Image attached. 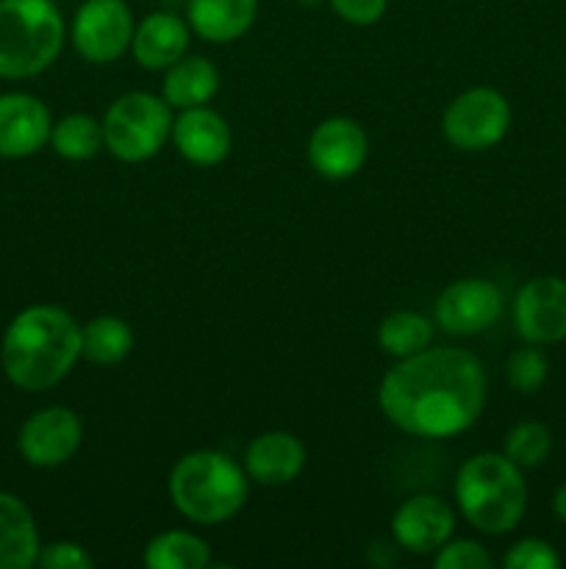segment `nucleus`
<instances>
[{
  "label": "nucleus",
  "instance_id": "nucleus-26",
  "mask_svg": "<svg viewBox=\"0 0 566 569\" xmlns=\"http://www.w3.org/2000/svg\"><path fill=\"white\" fill-rule=\"evenodd\" d=\"M505 376H508L511 389H516L519 395H533L547 383L549 376V361L544 356L542 345L525 342L522 348H516L508 356V365H505Z\"/></svg>",
  "mask_w": 566,
  "mask_h": 569
},
{
  "label": "nucleus",
  "instance_id": "nucleus-28",
  "mask_svg": "<svg viewBox=\"0 0 566 569\" xmlns=\"http://www.w3.org/2000/svg\"><path fill=\"white\" fill-rule=\"evenodd\" d=\"M503 565L508 569H558L560 556L547 539L527 537L511 545L508 553L503 556Z\"/></svg>",
  "mask_w": 566,
  "mask_h": 569
},
{
  "label": "nucleus",
  "instance_id": "nucleus-20",
  "mask_svg": "<svg viewBox=\"0 0 566 569\" xmlns=\"http://www.w3.org/2000/svg\"><path fill=\"white\" fill-rule=\"evenodd\" d=\"M220 92V70L205 56H183L175 64L164 70L161 81V98L172 109H194V106L211 103V98Z\"/></svg>",
  "mask_w": 566,
  "mask_h": 569
},
{
  "label": "nucleus",
  "instance_id": "nucleus-10",
  "mask_svg": "<svg viewBox=\"0 0 566 569\" xmlns=\"http://www.w3.org/2000/svg\"><path fill=\"white\" fill-rule=\"evenodd\" d=\"M514 328L525 342L555 345L566 339V278L538 276L514 298Z\"/></svg>",
  "mask_w": 566,
  "mask_h": 569
},
{
  "label": "nucleus",
  "instance_id": "nucleus-12",
  "mask_svg": "<svg viewBox=\"0 0 566 569\" xmlns=\"http://www.w3.org/2000/svg\"><path fill=\"white\" fill-rule=\"evenodd\" d=\"M370 156V137L350 117H327L311 131L309 164L325 181H347Z\"/></svg>",
  "mask_w": 566,
  "mask_h": 569
},
{
  "label": "nucleus",
  "instance_id": "nucleus-29",
  "mask_svg": "<svg viewBox=\"0 0 566 569\" xmlns=\"http://www.w3.org/2000/svg\"><path fill=\"white\" fill-rule=\"evenodd\" d=\"M37 567L42 569H92L94 559L83 545L70 542V539H59L39 548Z\"/></svg>",
  "mask_w": 566,
  "mask_h": 569
},
{
  "label": "nucleus",
  "instance_id": "nucleus-31",
  "mask_svg": "<svg viewBox=\"0 0 566 569\" xmlns=\"http://www.w3.org/2000/svg\"><path fill=\"white\" fill-rule=\"evenodd\" d=\"M553 511L560 522L566 526V483H560L553 495Z\"/></svg>",
  "mask_w": 566,
  "mask_h": 569
},
{
  "label": "nucleus",
  "instance_id": "nucleus-25",
  "mask_svg": "<svg viewBox=\"0 0 566 569\" xmlns=\"http://www.w3.org/2000/svg\"><path fill=\"white\" fill-rule=\"evenodd\" d=\"M503 453L514 461L522 470H533V467L544 465L547 456L553 453V433L544 422L525 420L516 422L508 433H505Z\"/></svg>",
  "mask_w": 566,
  "mask_h": 569
},
{
  "label": "nucleus",
  "instance_id": "nucleus-16",
  "mask_svg": "<svg viewBox=\"0 0 566 569\" xmlns=\"http://www.w3.org/2000/svg\"><path fill=\"white\" fill-rule=\"evenodd\" d=\"M305 445L289 431H266L244 450V472L261 487H286L305 470Z\"/></svg>",
  "mask_w": 566,
  "mask_h": 569
},
{
  "label": "nucleus",
  "instance_id": "nucleus-14",
  "mask_svg": "<svg viewBox=\"0 0 566 569\" xmlns=\"http://www.w3.org/2000/svg\"><path fill=\"white\" fill-rule=\"evenodd\" d=\"M50 109L28 92L0 94V159H26L50 142Z\"/></svg>",
  "mask_w": 566,
  "mask_h": 569
},
{
  "label": "nucleus",
  "instance_id": "nucleus-8",
  "mask_svg": "<svg viewBox=\"0 0 566 569\" xmlns=\"http://www.w3.org/2000/svg\"><path fill=\"white\" fill-rule=\"evenodd\" d=\"M133 11L125 0H83L72 17V44L89 64H111L131 50Z\"/></svg>",
  "mask_w": 566,
  "mask_h": 569
},
{
  "label": "nucleus",
  "instance_id": "nucleus-24",
  "mask_svg": "<svg viewBox=\"0 0 566 569\" xmlns=\"http://www.w3.org/2000/svg\"><path fill=\"white\" fill-rule=\"evenodd\" d=\"M50 144L55 153L67 161H89L105 148L103 144V120H94L92 114H75L61 117L50 128Z\"/></svg>",
  "mask_w": 566,
  "mask_h": 569
},
{
  "label": "nucleus",
  "instance_id": "nucleus-32",
  "mask_svg": "<svg viewBox=\"0 0 566 569\" xmlns=\"http://www.w3.org/2000/svg\"><path fill=\"white\" fill-rule=\"evenodd\" d=\"M300 3H305V6H316V3H320V0H300Z\"/></svg>",
  "mask_w": 566,
  "mask_h": 569
},
{
  "label": "nucleus",
  "instance_id": "nucleus-22",
  "mask_svg": "<svg viewBox=\"0 0 566 569\" xmlns=\"http://www.w3.org/2000/svg\"><path fill=\"white\" fill-rule=\"evenodd\" d=\"M142 565L150 569H205L211 548L192 531H164L144 545Z\"/></svg>",
  "mask_w": 566,
  "mask_h": 569
},
{
  "label": "nucleus",
  "instance_id": "nucleus-2",
  "mask_svg": "<svg viewBox=\"0 0 566 569\" xmlns=\"http://www.w3.org/2000/svg\"><path fill=\"white\" fill-rule=\"evenodd\" d=\"M81 359V326L70 311L50 303L22 309L0 342L6 378L22 392H44L70 376Z\"/></svg>",
  "mask_w": 566,
  "mask_h": 569
},
{
  "label": "nucleus",
  "instance_id": "nucleus-11",
  "mask_svg": "<svg viewBox=\"0 0 566 569\" xmlns=\"http://www.w3.org/2000/svg\"><path fill=\"white\" fill-rule=\"evenodd\" d=\"M505 300L494 281L461 278L436 298V322L453 337H475L503 317Z\"/></svg>",
  "mask_w": 566,
  "mask_h": 569
},
{
  "label": "nucleus",
  "instance_id": "nucleus-4",
  "mask_svg": "<svg viewBox=\"0 0 566 569\" xmlns=\"http://www.w3.org/2000/svg\"><path fill=\"white\" fill-rule=\"evenodd\" d=\"M455 503L475 531L499 537L514 531L527 511L522 467L505 453H477L455 476Z\"/></svg>",
  "mask_w": 566,
  "mask_h": 569
},
{
  "label": "nucleus",
  "instance_id": "nucleus-3",
  "mask_svg": "<svg viewBox=\"0 0 566 569\" xmlns=\"http://www.w3.org/2000/svg\"><path fill=\"white\" fill-rule=\"evenodd\" d=\"M170 500L194 526H220L244 509L250 478L231 456L220 450H192L170 472Z\"/></svg>",
  "mask_w": 566,
  "mask_h": 569
},
{
  "label": "nucleus",
  "instance_id": "nucleus-9",
  "mask_svg": "<svg viewBox=\"0 0 566 569\" xmlns=\"http://www.w3.org/2000/svg\"><path fill=\"white\" fill-rule=\"evenodd\" d=\"M83 442L81 417L67 406H48L39 409L22 422L17 448L31 467L53 470L67 465L78 453Z\"/></svg>",
  "mask_w": 566,
  "mask_h": 569
},
{
  "label": "nucleus",
  "instance_id": "nucleus-5",
  "mask_svg": "<svg viewBox=\"0 0 566 569\" xmlns=\"http://www.w3.org/2000/svg\"><path fill=\"white\" fill-rule=\"evenodd\" d=\"M64 17L53 0H0V78L42 76L64 48Z\"/></svg>",
  "mask_w": 566,
  "mask_h": 569
},
{
  "label": "nucleus",
  "instance_id": "nucleus-13",
  "mask_svg": "<svg viewBox=\"0 0 566 569\" xmlns=\"http://www.w3.org/2000/svg\"><path fill=\"white\" fill-rule=\"evenodd\" d=\"M455 511L438 495H414L392 517V537L405 553L433 556L453 539Z\"/></svg>",
  "mask_w": 566,
  "mask_h": 569
},
{
  "label": "nucleus",
  "instance_id": "nucleus-19",
  "mask_svg": "<svg viewBox=\"0 0 566 569\" xmlns=\"http://www.w3.org/2000/svg\"><path fill=\"white\" fill-rule=\"evenodd\" d=\"M39 548V528L26 500L0 492V569L33 567Z\"/></svg>",
  "mask_w": 566,
  "mask_h": 569
},
{
  "label": "nucleus",
  "instance_id": "nucleus-30",
  "mask_svg": "<svg viewBox=\"0 0 566 569\" xmlns=\"http://www.w3.org/2000/svg\"><path fill=\"white\" fill-rule=\"evenodd\" d=\"M331 6L338 14V20L364 28L383 20V14L388 9V0H331Z\"/></svg>",
  "mask_w": 566,
  "mask_h": 569
},
{
  "label": "nucleus",
  "instance_id": "nucleus-7",
  "mask_svg": "<svg viewBox=\"0 0 566 569\" xmlns=\"http://www.w3.org/2000/svg\"><path fill=\"white\" fill-rule=\"evenodd\" d=\"M511 128V103L499 89L475 87L449 100L442 131L453 148L481 153L505 139Z\"/></svg>",
  "mask_w": 566,
  "mask_h": 569
},
{
  "label": "nucleus",
  "instance_id": "nucleus-6",
  "mask_svg": "<svg viewBox=\"0 0 566 569\" xmlns=\"http://www.w3.org/2000/svg\"><path fill=\"white\" fill-rule=\"evenodd\" d=\"M172 139V106L153 92H125L103 117V144L114 159L142 164Z\"/></svg>",
  "mask_w": 566,
  "mask_h": 569
},
{
  "label": "nucleus",
  "instance_id": "nucleus-18",
  "mask_svg": "<svg viewBox=\"0 0 566 569\" xmlns=\"http://www.w3.org/2000/svg\"><path fill=\"white\" fill-rule=\"evenodd\" d=\"M259 14V0H186V22L200 39L214 44L236 42Z\"/></svg>",
  "mask_w": 566,
  "mask_h": 569
},
{
  "label": "nucleus",
  "instance_id": "nucleus-1",
  "mask_svg": "<svg viewBox=\"0 0 566 569\" xmlns=\"http://www.w3.org/2000/svg\"><path fill=\"white\" fill-rule=\"evenodd\" d=\"M486 400V367L461 348H427L400 359L377 389L386 420L422 439H449L469 431L481 420Z\"/></svg>",
  "mask_w": 566,
  "mask_h": 569
},
{
  "label": "nucleus",
  "instance_id": "nucleus-17",
  "mask_svg": "<svg viewBox=\"0 0 566 569\" xmlns=\"http://www.w3.org/2000/svg\"><path fill=\"white\" fill-rule=\"evenodd\" d=\"M192 28L172 11H153L133 31L131 53L144 70H166L189 53Z\"/></svg>",
  "mask_w": 566,
  "mask_h": 569
},
{
  "label": "nucleus",
  "instance_id": "nucleus-23",
  "mask_svg": "<svg viewBox=\"0 0 566 569\" xmlns=\"http://www.w3.org/2000/svg\"><path fill=\"white\" fill-rule=\"evenodd\" d=\"M433 333H436V326L425 315L400 309L383 317V322L377 326V345L383 348V353L400 361L431 348Z\"/></svg>",
  "mask_w": 566,
  "mask_h": 569
},
{
  "label": "nucleus",
  "instance_id": "nucleus-15",
  "mask_svg": "<svg viewBox=\"0 0 566 569\" xmlns=\"http://www.w3.org/2000/svg\"><path fill=\"white\" fill-rule=\"evenodd\" d=\"M172 144L189 164L214 167L231 153L233 133L220 111L209 106H194V109H183L172 120Z\"/></svg>",
  "mask_w": 566,
  "mask_h": 569
},
{
  "label": "nucleus",
  "instance_id": "nucleus-21",
  "mask_svg": "<svg viewBox=\"0 0 566 569\" xmlns=\"http://www.w3.org/2000/svg\"><path fill=\"white\" fill-rule=\"evenodd\" d=\"M133 350V331L122 317L100 315L81 326V359L98 367H114Z\"/></svg>",
  "mask_w": 566,
  "mask_h": 569
},
{
  "label": "nucleus",
  "instance_id": "nucleus-27",
  "mask_svg": "<svg viewBox=\"0 0 566 569\" xmlns=\"http://www.w3.org/2000/svg\"><path fill=\"white\" fill-rule=\"evenodd\" d=\"M436 569H492L494 559L475 539H449L433 553Z\"/></svg>",
  "mask_w": 566,
  "mask_h": 569
}]
</instances>
